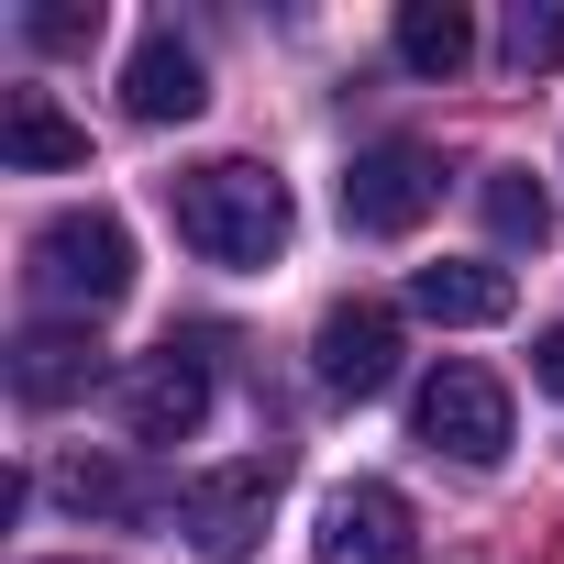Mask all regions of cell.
<instances>
[{"mask_svg":"<svg viewBox=\"0 0 564 564\" xmlns=\"http://www.w3.org/2000/svg\"><path fill=\"white\" fill-rule=\"evenodd\" d=\"M23 289H34L45 311H67V322L111 311V300L133 289V232H122L111 210H56V221L34 232V254H23Z\"/></svg>","mask_w":564,"mask_h":564,"instance_id":"obj_2","label":"cell"},{"mask_svg":"<svg viewBox=\"0 0 564 564\" xmlns=\"http://www.w3.org/2000/svg\"><path fill=\"white\" fill-rule=\"evenodd\" d=\"M311 553H322V564H421V520H410V498H399L388 476H355V487L322 498Z\"/></svg>","mask_w":564,"mask_h":564,"instance_id":"obj_6","label":"cell"},{"mask_svg":"<svg viewBox=\"0 0 564 564\" xmlns=\"http://www.w3.org/2000/svg\"><path fill=\"white\" fill-rule=\"evenodd\" d=\"M410 432L432 454H454V465H498L509 454V388L487 366H432L421 399H410Z\"/></svg>","mask_w":564,"mask_h":564,"instance_id":"obj_4","label":"cell"},{"mask_svg":"<svg viewBox=\"0 0 564 564\" xmlns=\"http://www.w3.org/2000/svg\"><path fill=\"white\" fill-rule=\"evenodd\" d=\"M199 421H210V366H199V355L166 333V344H155V355L122 377V432H133L144 454H166V443H188Z\"/></svg>","mask_w":564,"mask_h":564,"instance_id":"obj_7","label":"cell"},{"mask_svg":"<svg viewBox=\"0 0 564 564\" xmlns=\"http://www.w3.org/2000/svg\"><path fill=\"white\" fill-rule=\"evenodd\" d=\"M166 210H177V243L210 254V265H265L276 243H289V177L254 166V155L188 166V177L166 188Z\"/></svg>","mask_w":564,"mask_h":564,"instance_id":"obj_1","label":"cell"},{"mask_svg":"<svg viewBox=\"0 0 564 564\" xmlns=\"http://www.w3.org/2000/svg\"><path fill=\"white\" fill-rule=\"evenodd\" d=\"M56 498H67V509H144V487H133L122 465H67Z\"/></svg>","mask_w":564,"mask_h":564,"instance_id":"obj_17","label":"cell"},{"mask_svg":"<svg viewBox=\"0 0 564 564\" xmlns=\"http://www.w3.org/2000/svg\"><path fill=\"white\" fill-rule=\"evenodd\" d=\"M311 366H322L333 399H388V388H399V311H388V300H344V311H322Z\"/></svg>","mask_w":564,"mask_h":564,"instance_id":"obj_8","label":"cell"},{"mask_svg":"<svg viewBox=\"0 0 564 564\" xmlns=\"http://www.w3.org/2000/svg\"><path fill=\"white\" fill-rule=\"evenodd\" d=\"M276 454H243V465H210V476H188V498H177V531L199 542V553H254L265 542V509H276Z\"/></svg>","mask_w":564,"mask_h":564,"instance_id":"obj_5","label":"cell"},{"mask_svg":"<svg viewBox=\"0 0 564 564\" xmlns=\"http://www.w3.org/2000/svg\"><path fill=\"white\" fill-rule=\"evenodd\" d=\"M432 210H443V155H432L421 133H388V144H366V155L344 166V221H355V232L399 243V232H421Z\"/></svg>","mask_w":564,"mask_h":564,"instance_id":"obj_3","label":"cell"},{"mask_svg":"<svg viewBox=\"0 0 564 564\" xmlns=\"http://www.w3.org/2000/svg\"><path fill=\"white\" fill-rule=\"evenodd\" d=\"M23 34H34L45 56H78V45L100 34V0H45V12H23Z\"/></svg>","mask_w":564,"mask_h":564,"instance_id":"obj_16","label":"cell"},{"mask_svg":"<svg viewBox=\"0 0 564 564\" xmlns=\"http://www.w3.org/2000/svg\"><path fill=\"white\" fill-rule=\"evenodd\" d=\"M0 166H89V122H67L45 89H12L0 100Z\"/></svg>","mask_w":564,"mask_h":564,"instance_id":"obj_12","label":"cell"},{"mask_svg":"<svg viewBox=\"0 0 564 564\" xmlns=\"http://www.w3.org/2000/svg\"><path fill=\"white\" fill-rule=\"evenodd\" d=\"M410 311L443 322V333H476V322H509L520 289H509V265H421L410 276Z\"/></svg>","mask_w":564,"mask_h":564,"instance_id":"obj_11","label":"cell"},{"mask_svg":"<svg viewBox=\"0 0 564 564\" xmlns=\"http://www.w3.org/2000/svg\"><path fill=\"white\" fill-rule=\"evenodd\" d=\"M199 100H210L199 56L177 45V23H155V34L133 45V67H122V111H133V122H188Z\"/></svg>","mask_w":564,"mask_h":564,"instance_id":"obj_10","label":"cell"},{"mask_svg":"<svg viewBox=\"0 0 564 564\" xmlns=\"http://www.w3.org/2000/svg\"><path fill=\"white\" fill-rule=\"evenodd\" d=\"M111 366H100V344H89V322H34L23 344H12V399L23 410H67V399H89Z\"/></svg>","mask_w":564,"mask_h":564,"instance_id":"obj_9","label":"cell"},{"mask_svg":"<svg viewBox=\"0 0 564 564\" xmlns=\"http://www.w3.org/2000/svg\"><path fill=\"white\" fill-rule=\"evenodd\" d=\"M531 377H542V388L564 399V333H542V344H531Z\"/></svg>","mask_w":564,"mask_h":564,"instance_id":"obj_18","label":"cell"},{"mask_svg":"<svg viewBox=\"0 0 564 564\" xmlns=\"http://www.w3.org/2000/svg\"><path fill=\"white\" fill-rule=\"evenodd\" d=\"M476 199H487V232H498V243H542V232H553V199L531 188V166H487Z\"/></svg>","mask_w":564,"mask_h":564,"instance_id":"obj_14","label":"cell"},{"mask_svg":"<svg viewBox=\"0 0 564 564\" xmlns=\"http://www.w3.org/2000/svg\"><path fill=\"white\" fill-rule=\"evenodd\" d=\"M498 56L531 78V67H564V0H520V12L498 23Z\"/></svg>","mask_w":564,"mask_h":564,"instance_id":"obj_15","label":"cell"},{"mask_svg":"<svg viewBox=\"0 0 564 564\" xmlns=\"http://www.w3.org/2000/svg\"><path fill=\"white\" fill-rule=\"evenodd\" d=\"M465 56H476L465 0H399V67H410V78H454Z\"/></svg>","mask_w":564,"mask_h":564,"instance_id":"obj_13","label":"cell"}]
</instances>
